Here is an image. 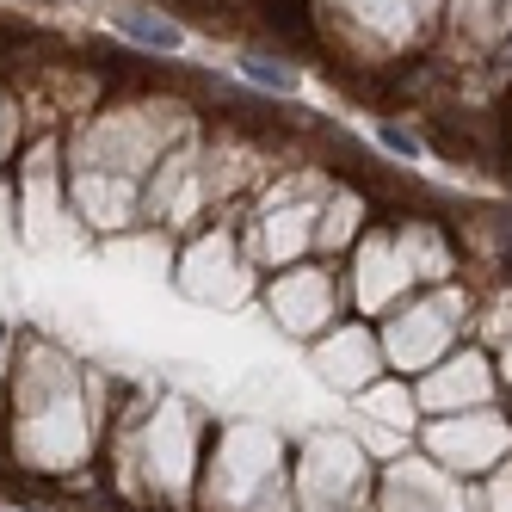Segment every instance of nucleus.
Instances as JSON below:
<instances>
[{
	"label": "nucleus",
	"instance_id": "nucleus-2",
	"mask_svg": "<svg viewBox=\"0 0 512 512\" xmlns=\"http://www.w3.org/2000/svg\"><path fill=\"white\" fill-rule=\"evenodd\" d=\"M241 75H247L253 87H272V93H297V75H290V68H278V62H266V56H241Z\"/></svg>",
	"mask_w": 512,
	"mask_h": 512
},
{
	"label": "nucleus",
	"instance_id": "nucleus-1",
	"mask_svg": "<svg viewBox=\"0 0 512 512\" xmlns=\"http://www.w3.org/2000/svg\"><path fill=\"white\" fill-rule=\"evenodd\" d=\"M118 31H124V38H136V44H149V50H179V44H186V31H179V25H167V19H155V13H142V7H118V19H112Z\"/></svg>",
	"mask_w": 512,
	"mask_h": 512
}]
</instances>
